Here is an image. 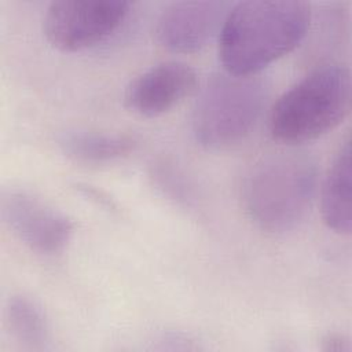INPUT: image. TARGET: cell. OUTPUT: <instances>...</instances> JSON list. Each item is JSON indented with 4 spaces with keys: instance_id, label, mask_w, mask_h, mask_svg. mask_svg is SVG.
<instances>
[{
    "instance_id": "1",
    "label": "cell",
    "mask_w": 352,
    "mask_h": 352,
    "mask_svg": "<svg viewBox=\"0 0 352 352\" xmlns=\"http://www.w3.org/2000/svg\"><path fill=\"white\" fill-rule=\"evenodd\" d=\"M305 1H243L228 10L219 30V56L226 72L254 76L293 51L307 34Z\"/></svg>"
},
{
    "instance_id": "8",
    "label": "cell",
    "mask_w": 352,
    "mask_h": 352,
    "mask_svg": "<svg viewBox=\"0 0 352 352\" xmlns=\"http://www.w3.org/2000/svg\"><path fill=\"white\" fill-rule=\"evenodd\" d=\"M197 87V73L179 60L161 62L133 78L125 89V106L146 117L173 109Z\"/></svg>"
},
{
    "instance_id": "3",
    "label": "cell",
    "mask_w": 352,
    "mask_h": 352,
    "mask_svg": "<svg viewBox=\"0 0 352 352\" xmlns=\"http://www.w3.org/2000/svg\"><path fill=\"white\" fill-rule=\"evenodd\" d=\"M349 106L348 70L336 63L322 65L276 100L270 114V132L285 144L309 142L334 129Z\"/></svg>"
},
{
    "instance_id": "7",
    "label": "cell",
    "mask_w": 352,
    "mask_h": 352,
    "mask_svg": "<svg viewBox=\"0 0 352 352\" xmlns=\"http://www.w3.org/2000/svg\"><path fill=\"white\" fill-rule=\"evenodd\" d=\"M227 12L228 4L223 1L173 3L157 21V40L173 52L198 51L220 30Z\"/></svg>"
},
{
    "instance_id": "4",
    "label": "cell",
    "mask_w": 352,
    "mask_h": 352,
    "mask_svg": "<svg viewBox=\"0 0 352 352\" xmlns=\"http://www.w3.org/2000/svg\"><path fill=\"white\" fill-rule=\"evenodd\" d=\"M267 89L254 76H212L195 102L191 125L197 142L221 150L242 142L261 116Z\"/></svg>"
},
{
    "instance_id": "10",
    "label": "cell",
    "mask_w": 352,
    "mask_h": 352,
    "mask_svg": "<svg viewBox=\"0 0 352 352\" xmlns=\"http://www.w3.org/2000/svg\"><path fill=\"white\" fill-rule=\"evenodd\" d=\"M56 144L73 161L100 165L128 157L136 150L138 140L129 135L73 129L59 133Z\"/></svg>"
},
{
    "instance_id": "9",
    "label": "cell",
    "mask_w": 352,
    "mask_h": 352,
    "mask_svg": "<svg viewBox=\"0 0 352 352\" xmlns=\"http://www.w3.org/2000/svg\"><path fill=\"white\" fill-rule=\"evenodd\" d=\"M323 221L334 232L348 235L352 224L351 209V140L346 138L336 153L320 192Z\"/></svg>"
},
{
    "instance_id": "12",
    "label": "cell",
    "mask_w": 352,
    "mask_h": 352,
    "mask_svg": "<svg viewBox=\"0 0 352 352\" xmlns=\"http://www.w3.org/2000/svg\"><path fill=\"white\" fill-rule=\"evenodd\" d=\"M322 349L324 351H345L349 348L348 341L340 334H329L326 338L322 340Z\"/></svg>"
},
{
    "instance_id": "11",
    "label": "cell",
    "mask_w": 352,
    "mask_h": 352,
    "mask_svg": "<svg viewBox=\"0 0 352 352\" xmlns=\"http://www.w3.org/2000/svg\"><path fill=\"white\" fill-rule=\"evenodd\" d=\"M6 323L11 336L30 349H43L50 341V324L43 308L30 297L15 294L6 305Z\"/></svg>"
},
{
    "instance_id": "6",
    "label": "cell",
    "mask_w": 352,
    "mask_h": 352,
    "mask_svg": "<svg viewBox=\"0 0 352 352\" xmlns=\"http://www.w3.org/2000/svg\"><path fill=\"white\" fill-rule=\"evenodd\" d=\"M1 216L23 245L44 256L62 252L74 231L70 217L25 190L3 191Z\"/></svg>"
},
{
    "instance_id": "2",
    "label": "cell",
    "mask_w": 352,
    "mask_h": 352,
    "mask_svg": "<svg viewBox=\"0 0 352 352\" xmlns=\"http://www.w3.org/2000/svg\"><path fill=\"white\" fill-rule=\"evenodd\" d=\"M316 164L305 153L280 151L246 172L241 198L249 219L267 232H286L305 217L316 190Z\"/></svg>"
},
{
    "instance_id": "5",
    "label": "cell",
    "mask_w": 352,
    "mask_h": 352,
    "mask_svg": "<svg viewBox=\"0 0 352 352\" xmlns=\"http://www.w3.org/2000/svg\"><path fill=\"white\" fill-rule=\"evenodd\" d=\"M131 3L122 0H58L43 19L47 41L60 51H81L109 37L126 18Z\"/></svg>"
}]
</instances>
